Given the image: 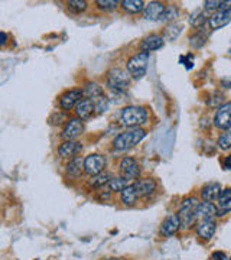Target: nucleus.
Here are the masks:
<instances>
[{"label":"nucleus","instance_id":"f257e3e1","mask_svg":"<svg viewBox=\"0 0 231 260\" xmlns=\"http://www.w3.org/2000/svg\"><path fill=\"white\" fill-rule=\"evenodd\" d=\"M145 136H146V132L143 129L133 127V129H129V130H126V132H123L114 137L113 146L117 151H127V149H132L136 145H139L145 139Z\"/></svg>","mask_w":231,"mask_h":260},{"label":"nucleus","instance_id":"f03ea898","mask_svg":"<svg viewBox=\"0 0 231 260\" xmlns=\"http://www.w3.org/2000/svg\"><path fill=\"white\" fill-rule=\"evenodd\" d=\"M148 110L145 107H139V106H127L122 110L120 114V122L123 126L126 127H139L142 124H145L148 122Z\"/></svg>","mask_w":231,"mask_h":260},{"label":"nucleus","instance_id":"7ed1b4c3","mask_svg":"<svg viewBox=\"0 0 231 260\" xmlns=\"http://www.w3.org/2000/svg\"><path fill=\"white\" fill-rule=\"evenodd\" d=\"M198 206H200V201L195 197L185 198L182 201V206H181L179 213H178V217H179L182 229H191L197 223V220H198V217H197Z\"/></svg>","mask_w":231,"mask_h":260},{"label":"nucleus","instance_id":"20e7f679","mask_svg":"<svg viewBox=\"0 0 231 260\" xmlns=\"http://www.w3.org/2000/svg\"><path fill=\"white\" fill-rule=\"evenodd\" d=\"M107 87L114 91H124L130 84V74L122 68H113L107 72Z\"/></svg>","mask_w":231,"mask_h":260},{"label":"nucleus","instance_id":"39448f33","mask_svg":"<svg viewBox=\"0 0 231 260\" xmlns=\"http://www.w3.org/2000/svg\"><path fill=\"white\" fill-rule=\"evenodd\" d=\"M148 64H149V54L148 52H139L127 61V72L135 80H139L146 74Z\"/></svg>","mask_w":231,"mask_h":260},{"label":"nucleus","instance_id":"423d86ee","mask_svg":"<svg viewBox=\"0 0 231 260\" xmlns=\"http://www.w3.org/2000/svg\"><path fill=\"white\" fill-rule=\"evenodd\" d=\"M231 22V1H223L221 7L208 17V25L213 30L221 29Z\"/></svg>","mask_w":231,"mask_h":260},{"label":"nucleus","instance_id":"0eeeda50","mask_svg":"<svg viewBox=\"0 0 231 260\" xmlns=\"http://www.w3.org/2000/svg\"><path fill=\"white\" fill-rule=\"evenodd\" d=\"M104 168H106V158L103 155L93 153L84 159V172L90 177H95V175L101 174Z\"/></svg>","mask_w":231,"mask_h":260},{"label":"nucleus","instance_id":"6e6552de","mask_svg":"<svg viewBox=\"0 0 231 260\" xmlns=\"http://www.w3.org/2000/svg\"><path fill=\"white\" fill-rule=\"evenodd\" d=\"M120 174H122V178H124L126 181H133V179L139 178L140 166L137 164L136 159H133L130 156L123 158L122 162H120Z\"/></svg>","mask_w":231,"mask_h":260},{"label":"nucleus","instance_id":"1a4fd4ad","mask_svg":"<svg viewBox=\"0 0 231 260\" xmlns=\"http://www.w3.org/2000/svg\"><path fill=\"white\" fill-rule=\"evenodd\" d=\"M214 124L218 129L229 130L231 129V103H224L220 106L214 116Z\"/></svg>","mask_w":231,"mask_h":260},{"label":"nucleus","instance_id":"9d476101","mask_svg":"<svg viewBox=\"0 0 231 260\" xmlns=\"http://www.w3.org/2000/svg\"><path fill=\"white\" fill-rule=\"evenodd\" d=\"M84 130V124H82V120H80L78 117L77 119H69L61 136L64 137L65 140H75L77 137L80 136Z\"/></svg>","mask_w":231,"mask_h":260},{"label":"nucleus","instance_id":"9b49d317","mask_svg":"<svg viewBox=\"0 0 231 260\" xmlns=\"http://www.w3.org/2000/svg\"><path fill=\"white\" fill-rule=\"evenodd\" d=\"M82 91L78 90V88H74V90H68L65 91L62 96L59 97V106L61 109L65 110V111H69L72 107L77 106V103L81 100Z\"/></svg>","mask_w":231,"mask_h":260},{"label":"nucleus","instance_id":"f8f14e48","mask_svg":"<svg viewBox=\"0 0 231 260\" xmlns=\"http://www.w3.org/2000/svg\"><path fill=\"white\" fill-rule=\"evenodd\" d=\"M165 9H166V6L163 3H161V1H150L148 4H145L143 16H145L146 20L156 22V20H161Z\"/></svg>","mask_w":231,"mask_h":260},{"label":"nucleus","instance_id":"ddd939ff","mask_svg":"<svg viewBox=\"0 0 231 260\" xmlns=\"http://www.w3.org/2000/svg\"><path fill=\"white\" fill-rule=\"evenodd\" d=\"M132 185H133V188H135L137 198L148 197V195H150L152 192L156 190V182H155V179L152 178L137 179Z\"/></svg>","mask_w":231,"mask_h":260},{"label":"nucleus","instance_id":"4468645a","mask_svg":"<svg viewBox=\"0 0 231 260\" xmlns=\"http://www.w3.org/2000/svg\"><path fill=\"white\" fill-rule=\"evenodd\" d=\"M82 149V145L77 140H65L64 143L59 145L58 153L61 158H75Z\"/></svg>","mask_w":231,"mask_h":260},{"label":"nucleus","instance_id":"2eb2a0df","mask_svg":"<svg viewBox=\"0 0 231 260\" xmlns=\"http://www.w3.org/2000/svg\"><path fill=\"white\" fill-rule=\"evenodd\" d=\"M181 229V221L178 214H171L168 216L166 219L162 221V226H161V233L165 237H172L174 234H177V232Z\"/></svg>","mask_w":231,"mask_h":260},{"label":"nucleus","instance_id":"dca6fc26","mask_svg":"<svg viewBox=\"0 0 231 260\" xmlns=\"http://www.w3.org/2000/svg\"><path fill=\"white\" fill-rule=\"evenodd\" d=\"M95 113L94 109V100L91 98H81L77 106H75V114L80 120H85L88 117H91V114Z\"/></svg>","mask_w":231,"mask_h":260},{"label":"nucleus","instance_id":"f3484780","mask_svg":"<svg viewBox=\"0 0 231 260\" xmlns=\"http://www.w3.org/2000/svg\"><path fill=\"white\" fill-rule=\"evenodd\" d=\"M165 43V39L161 35H150L148 38H145L143 41L140 42V49L142 52H152V51H158L161 49Z\"/></svg>","mask_w":231,"mask_h":260},{"label":"nucleus","instance_id":"a211bd4d","mask_svg":"<svg viewBox=\"0 0 231 260\" xmlns=\"http://www.w3.org/2000/svg\"><path fill=\"white\" fill-rule=\"evenodd\" d=\"M216 229L214 220H200L197 224V234L204 240H210L216 233Z\"/></svg>","mask_w":231,"mask_h":260},{"label":"nucleus","instance_id":"6ab92c4d","mask_svg":"<svg viewBox=\"0 0 231 260\" xmlns=\"http://www.w3.org/2000/svg\"><path fill=\"white\" fill-rule=\"evenodd\" d=\"M216 216H217V208L214 207L213 203H208V201L200 203L198 210H197L198 221H200V220H214Z\"/></svg>","mask_w":231,"mask_h":260},{"label":"nucleus","instance_id":"aec40b11","mask_svg":"<svg viewBox=\"0 0 231 260\" xmlns=\"http://www.w3.org/2000/svg\"><path fill=\"white\" fill-rule=\"evenodd\" d=\"M218 206L220 210H217V216H224L227 211L231 210V188H226L221 190L220 195H218Z\"/></svg>","mask_w":231,"mask_h":260},{"label":"nucleus","instance_id":"412c9836","mask_svg":"<svg viewBox=\"0 0 231 260\" xmlns=\"http://www.w3.org/2000/svg\"><path fill=\"white\" fill-rule=\"evenodd\" d=\"M220 192H221V185L218 182H210L201 190V197L204 198V201L211 203L214 200H218Z\"/></svg>","mask_w":231,"mask_h":260},{"label":"nucleus","instance_id":"4be33fe9","mask_svg":"<svg viewBox=\"0 0 231 260\" xmlns=\"http://www.w3.org/2000/svg\"><path fill=\"white\" fill-rule=\"evenodd\" d=\"M81 91L82 96H85V98H91V100H95L98 97L104 96L103 87L100 84H97V82H87Z\"/></svg>","mask_w":231,"mask_h":260},{"label":"nucleus","instance_id":"5701e85b","mask_svg":"<svg viewBox=\"0 0 231 260\" xmlns=\"http://www.w3.org/2000/svg\"><path fill=\"white\" fill-rule=\"evenodd\" d=\"M84 171V159L81 156H75L72 158L67 165V172L71 177H78L81 175V172Z\"/></svg>","mask_w":231,"mask_h":260},{"label":"nucleus","instance_id":"b1692460","mask_svg":"<svg viewBox=\"0 0 231 260\" xmlns=\"http://www.w3.org/2000/svg\"><path fill=\"white\" fill-rule=\"evenodd\" d=\"M120 4L127 13H139L145 9V3L142 0H123Z\"/></svg>","mask_w":231,"mask_h":260},{"label":"nucleus","instance_id":"393cba45","mask_svg":"<svg viewBox=\"0 0 231 260\" xmlns=\"http://www.w3.org/2000/svg\"><path fill=\"white\" fill-rule=\"evenodd\" d=\"M208 14L207 10H195L194 13L190 16V23L191 26L194 27H203L208 22Z\"/></svg>","mask_w":231,"mask_h":260},{"label":"nucleus","instance_id":"a878e982","mask_svg":"<svg viewBox=\"0 0 231 260\" xmlns=\"http://www.w3.org/2000/svg\"><path fill=\"white\" fill-rule=\"evenodd\" d=\"M137 200V195L136 192H135V188H133V185L132 184H129L124 190L122 191V201L124 206H133L135 203H136Z\"/></svg>","mask_w":231,"mask_h":260},{"label":"nucleus","instance_id":"bb28decb","mask_svg":"<svg viewBox=\"0 0 231 260\" xmlns=\"http://www.w3.org/2000/svg\"><path fill=\"white\" fill-rule=\"evenodd\" d=\"M113 178L111 174L109 172H101L95 177H91V181H90V185H93L95 188H100V187H104L110 182V179Z\"/></svg>","mask_w":231,"mask_h":260},{"label":"nucleus","instance_id":"cd10ccee","mask_svg":"<svg viewBox=\"0 0 231 260\" xmlns=\"http://www.w3.org/2000/svg\"><path fill=\"white\" fill-rule=\"evenodd\" d=\"M129 184H127V181L122 177H113V178L110 179V182L107 184V187H109L110 191H116V192H122L126 187H127Z\"/></svg>","mask_w":231,"mask_h":260},{"label":"nucleus","instance_id":"c85d7f7f","mask_svg":"<svg viewBox=\"0 0 231 260\" xmlns=\"http://www.w3.org/2000/svg\"><path fill=\"white\" fill-rule=\"evenodd\" d=\"M205 42H207V35H205L203 30H198L197 33H194V35L190 38L191 46L195 48V49L203 48V46L205 45Z\"/></svg>","mask_w":231,"mask_h":260},{"label":"nucleus","instance_id":"c756f323","mask_svg":"<svg viewBox=\"0 0 231 260\" xmlns=\"http://www.w3.org/2000/svg\"><path fill=\"white\" fill-rule=\"evenodd\" d=\"M181 32H182V26L177 25V23H172V25L166 26V29H165V38L168 41H175Z\"/></svg>","mask_w":231,"mask_h":260},{"label":"nucleus","instance_id":"7c9ffc66","mask_svg":"<svg viewBox=\"0 0 231 260\" xmlns=\"http://www.w3.org/2000/svg\"><path fill=\"white\" fill-rule=\"evenodd\" d=\"M68 9L72 12V13H81L87 9V1L84 0H71L67 3Z\"/></svg>","mask_w":231,"mask_h":260},{"label":"nucleus","instance_id":"2f4dec72","mask_svg":"<svg viewBox=\"0 0 231 260\" xmlns=\"http://www.w3.org/2000/svg\"><path fill=\"white\" fill-rule=\"evenodd\" d=\"M95 4H97V7H98L100 10L107 12V10L116 9V7L119 6V1H117V0H97Z\"/></svg>","mask_w":231,"mask_h":260},{"label":"nucleus","instance_id":"473e14b6","mask_svg":"<svg viewBox=\"0 0 231 260\" xmlns=\"http://www.w3.org/2000/svg\"><path fill=\"white\" fill-rule=\"evenodd\" d=\"M217 143H218V146H220V149H224V151L230 149L231 148V130L230 132L223 133V135H220Z\"/></svg>","mask_w":231,"mask_h":260},{"label":"nucleus","instance_id":"72a5a7b5","mask_svg":"<svg viewBox=\"0 0 231 260\" xmlns=\"http://www.w3.org/2000/svg\"><path fill=\"white\" fill-rule=\"evenodd\" d=\"M177 16H178V7L177 6H174V4H171V6H166V9H165V12H163L162 17H161V20H163V22H166V20H174Z\"/></svg>","mask_w":231,"mask_h":260},{"label":"nucleus","instance_id":"f704fd0d","mask_svg":"<svg viewBox=\"0 0 231 260\" xmlns=\"http://www.w3.org/2000/svg\"><path fill=\"white\" fill-rule=\"evenodd\" d=\"M107 107H109V100L104 96L98 97V98H95L94 100L95 113H103V111L107 110Z\"/></svg>","mask_w":231,"mask_h":260},{"label":"nucleus","instance_id":"c9c22d12","mask_svg":"<svg viewBox=\"0 0 231 260\" xmlns=\"http://www.w3.org/2000/svg\"><path fill=\"white\" fill-rule=\"evenodd\" d=\"M64 122H68V120H67V114H65V113H61V111L54 113V114L49 117V123L51 124H62Z\"/></svg>","mask_w":231,"mask_h":260},{"label":"nucleus","instance_id":"e433bc0d","mask_svg":"<svg viewBox=\"0 0 231 260\" xmlns=\"http://www.w3.org/2000/svg\"><path fill=\"white\" fill-rule=\"evenodd\" d=\"M223 103V94H220V93H216L213 98H208L207 100V104L210 106V107H220V104ZM223 106V104H221Z\"/></svg>","mask_w":231,"mask_h":260},{"label":"nucleus","instance_id":"4c0bfd02","mask_svg":"<svg viewBox=\"0 0 231 260\" xmlns=\"http://www.w3.org/2000/svg\"><path fill=\"white\" fill-rule=\"evenodd\" d=\"M221 4H223V1H220V0H210V1H205L204 7L205 10H216L221 7Z\"/></svg>","mask_w":231,"mask_h":260},{"label":"nucleus","instance_id":"58836bf2","mask_svg":"<svg viewBox=\"0 0 231 260\" xmlns=\"http://www.w3.org/2000/svg\"><path fill=\"white\" fill-rule=\"evenodd\" d=\"M194 58H192V55H187V56H181V64H184L185 67L188 69L192 68V64H194V61H192Z\"/></svg>","mask_w":231,"mask_h":260},{"label":"nucleus","instance_id":"ea45409f","mask_svg":"<svg viewBox=\"0 0 231 260\" xmlns=\"http://www.w3.org/2000/svg\"><path fill=\"white\" fill-rule=\"evenodd\" d=\"M213 260H229V258L224 252H214L213 253Z\"/></svg>","mask_w":231,"mask_h":260},{"label":"nucleus","instance_id":"a19ab883","mask_svg":"<svg viewBox=\"0 0 231 260\" xmlns=\"http://www.w3.org/2000/svg\"><path fill=\"white\" fill-rule=\"evenodd\" d=\"M223 165H224V168H226V169H231V155L226 156V159H224Z\"/></svg>","mask_w":231,"mask_h":260},{"label":"nucleus","instance_id":"79ce46f5","mask_svg":"<svg viewBox=\"0 0 231 260\" xmlns=\"http://www.w3.org/2000/svg\"><path fill=\"white\" fill-rule=\"evenodd\" d=\"M7 41V35H6V32H0V45H4Z\"/></svg>","mask_w":231,"mask_h":260},{"label":"nucleus","instance_id":"37998d69","mask_svg":"<svg viewBox=\"0 0 231 260\" xmlns=\"http://www.w3.org/2000/svg\"><path fill=\"white\" fill-rule=\"evenodd\" d=\"M223 85H224V87H229V88H230L231 80H223Z\"/></svg>","mask_w":231,"mask_h":260},{"label":"nucleus","instance_id":"c03bdc74","mask_svg":"<svg viewBox=\"0 0 231 260\" xmlns=\"http://www.w3.org/2000/svg\"><path fill=\"white\" fill-rule=\"evenodd\" d=\"M104 260H119V259H114V258H110V259H104Z\"/></svg>","mask_w":231,"mask_h":260},{"label":"nucleus","instance_id":"a18cd8bd","mask_svg":"<svg viewBox=\"0 0 231 260\" xmlns=\"http://www.w3.org/2000/svg\"><path fill=\"white\" fill-rule=\"evenodd\" d=\"M230 54H231V46H230Z\"/></svg>","mask_w":231,"mask_h":260},{"label":"nucleus","instance_id":"49530a36","mask_svg":"<svg viewBox=\"0 0 231 260\" xmlns=\"http://www.w3.org/2000/svg\"><path fill=\"white\" fill-rule=\"evenodd\" d=\"M230 260H231V259H230Z\"/></svg>","mask_w":231,"mask_h":260}]
</instances>
